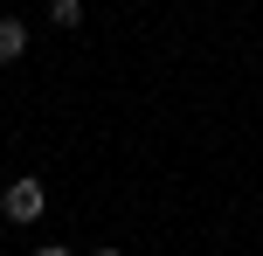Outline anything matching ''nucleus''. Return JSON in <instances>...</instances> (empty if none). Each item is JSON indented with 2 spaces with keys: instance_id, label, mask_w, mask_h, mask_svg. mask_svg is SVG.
<instances>
[{
  "instance_id": "1",
  "label": "nucleus",
  "mask_w": 263,
  "mask_h": 256,
  "mask_svg": "<svg viewBox=\"0 0 263 256\" xmlns=\"http://www.w3.org/2000/svg\"><path fill=\"white\" fill-rule=\"evenodd\" d=\"M42 208H49V194H42L35 173L7 180V194H0V215H7V222H42Z\"/></svg>"
},
{
  "instance_id": "2",
  "label": "nucleus",
  "mask_w": 263,
  "mask_h": 256,
  "mask_svg": "<svg viewBox=\"0 0 263 256\" xmlns=\"http://www.w3.org/2000/svg\"><path fill=\"white\" fill-rule=\"evenodd\" d=\"M21 55H28V21L7 14V21H0V63H21Z\"/></svg>"
},
{
  "instance_id": "3",
  "label": "nucleus",
  "mask_w": 263,
  "mask_h": 256,
  "mask_svg": "<svg viewBox=\"0 0 263 256\" xmlns=\"http://www.w3.org/2000/svg\"><path fill=\"white\" fill-rule=\"evenodd\" d=\"M49 21H55V28H77V21H83V0H55Z\"/></svg>"
},
{
  "instance_id": "4",
  "label": "nucleus",
  "mask_w": 263,
  "mask_h": 256,
  "mask_svg": "<svg viewBox=\"0 0 263 256\" xmlns=\"http://www.w3.org/2000/svg\"><path fill=\"white\" fill-rule=\"evenodd\" d=\"M35 256H77V249H63V243H42V249H35Z\"/></svg>"
},
{
  "instance_id": "5",
  "label": "nucleus",
  "mask_w": 263,
  "mask_h": 256,
  "mask_svg": "<svg viewBox=\"0 0 263 256\" xmlns=\"http://www.w3.org/2000/svg\"><path fill=\"white\" fill-rule=\"evenodd\" d=\"M97 256H125V249H97Z\"/></svg>"
}]
</instances>
